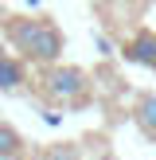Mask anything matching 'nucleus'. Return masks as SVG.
<instances>
[{
  "label": "nucleus",
  "mask_w": 156,
  "mask_h": 160,
  "mask_svg": "<svg viewBox=\"0 0 156 160\" xmlns=\"http://www.w3.org/2000/svg\"><path fill=\"white\" fill-rule=\"evenodd\" d=\"M8 43L35 62H55L62 55V31L47 20H12L8 23Z\"/></svg>",
  "instance_id": "nucleus-1"
},
{
  "label": "nucleus",
  "mask_w": 156,
  "mask_h": 160,
  "mask_svg": "<svg viewBox=\"0 0 156 160\" xmlns=\"http://www.w3.org/2000/svg\"><path fill=\"white\" fill-rule=\"evenodd\" d=\"M43 86H47V94L59 98V102H78L86 94V86H90V78L78 67H51L47 78H43Z\"/></svg>",
  "instance_id": "nucleus-2"
},
{
  "label": "nucleus",
  "mask_w": 156,
  "mask_h": 160,
  "mask_svg": "<svg viewBox=\"0 0 156 160\" xmlns=\"http://www.w3.org/2000/svg\"><path fill=\"white\" fill-rule=\"evenodd\" d=\"M125 59L156 70V35H152V31H140V35H133V43L125 47Z\"/></svg>",
  "instance_id": "nucleus-3"
},
{
  "label": "nucleus",
  "mask_w": 156,
  "mask_h": 160,
  "mask_svg": "<svg viewBox=\"0 0 156 160\" xmlns=\"http://www.w3.org/2000/svg\"><path fill=\"white\" fill-rule=\"evenodd\" d=\"M20 82H23V67L12 59V55L0 51V90H16Z\"/></svg>",
  "instance_id": "nucleus-4"
},
{
  "label": "nucleus",
  "mask_w": 156,
  "mask_h": 160,
  "mask_svg": "<svg viewBox=\"0 0 156 160\" xmlns=\"http://www.w3.org/2000/svg\"><path fill=\"white\" fill-rule=\"evenodd\" d=\"M137 125L148 137H156V94H144V98L137 102Z\"/></svg>",
  "instance_id": "nucleus-5"
},
{
  "label": "nucleus",
  "mask_w": 156,
  "mask_h": 160,
  "mask_svg": "<svg viewBox=\"0 0 156 160\" xmlns=\"http://www.w3.org/2000/svg\"><path fill=\"white\" fill-rule=\"evenodd\" d=\"M23 152V141H20V133L12 129V125H0V160H16Z\"/></svg>",
  "instance_id": "nucleus-6"
},
{
  "label": "nucleus",
  "mask_w": 156,
  "mask_h": 160,
  "mask_svg": "<svg viewBox=\"0 0 156 160\" xmlns=\"http://www.w3.org/2000/svg\"><path fill=\"white\" fill-rule=\"evenodd\" d=\"M27 4H39V0H27Z\"/></svg>",
  "instance_id": "nucleus-7"
}]
</instances>
